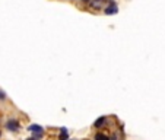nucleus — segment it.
<instances>
[{"instance_id": "nucleus-1", "label": "nucleus", "mask_w": 165, "mask_h": 140, "mask_svg": "<svg viewBox=\"0 0 165 140\" xmlns=\"http://www.w3.org/2000/svg\"><path fill=\"white\" fill-rule=\"evenodd\" d=\"M119 12V6H117L115 0H108V6L104 7V13L105 15H115Z\"/></svg>"}, {"instance_id": "nucleus-2", "label": "nucleus", "mask_w": 165, "mask_h": 140, "mask_svg": "<svg viewBox=\"0 0 165 140\" xmlns=\"http://www.w3.org/2000/svg\"><path fill=\"white\" fill-rule=\"evenodd\" d=\"M6 128L9 130V131H19L20 130V124H19V121L16 120V118H9L7 121H6Z\"/></svg>"}, {"instance_id": "nucleus-3", "label": "nucleus", "mask_w": 165, "mask_h": 140, "mask_svg": "<svg viewBox=\"0 0 165 140\" xmlns=\"http://www.w3.org/2000/svg\"><path fill=\"white\" fill-rule=\"evenodd\" d=\"M105 123H107V117H101V118H98L95 123H93V127H95V128H101Z\"/></svg>"}, {"instance_id": "nucleus-4", "label": "nucleus", "mask_w": 165, "mask_h": 140, "mask_svg": "<svg viewBox=\"0 0 165 140\" xmlns=\"http://www.w3.org/2000/svg\"><path fill=\"white\" fill-rule=\"evenodd\" d=\"M28 131H31L32 134H34V133H42V127L34 124V126H29V127H28Z\"/></svg>"}, {"instance_id": "nucleus-5", "label": "nucleus", "mask_w": 165, "mask_h": 140, "mask_svg": "<svg viewBox=\"0 0 165 140\" xmlns=\"http://www.w3.org/2000/svg\"><path fill=\"white\" fill-rule=\"evenodd\" d=\"M69 139V134H67V128H61V133L59 136V140H67Z\"/></svg>"}, {"instance_id": "nucleus-6", "label": "nucleus", "mask_w": 165, "mask_h": 140, "mask_svg": "<svg viewBox=\"0 0 165 140\" xmlns=\"http://www.w3.org/2000/svg\"><path fill=\"white\" fill-rule=\"evenodd\" d=\"M95 140H110V137L104 133H97L95 134Z\"/></svg>"}, {"instance_id": "nucleus-7", "label": "nucleus", "mask_w": 165, "mask_h": 140, "mask_svg": "<svg viewBox=\"0 0 165 140\" xmlns=\"http://www.w3.org/2000/svg\"><path fill=\"white\" fill-rule=\"evenodd\" d=\"M110 140H121V137H120L119 134H117V133H115V134H112V136L110 137Z\"/></svg>"}, {"instance_id": "nucleus-8", "label": "nucleus", "mask_w": 165, "mask_h": 140, "mask_svg": "<svg viewBox=\"0 0 165 140\" xmlns=\"http://www.w3.org/2000/svg\"><path fill=\"white\" fill-rule=\"evenodd\" d=\"M6 99V93L3 90H0V101H5Z\"/></svg>"}, {"instance_id": "nucleus-9", "label": "nucleus", "mask_w": 165, "mask_h": 140, "mask_svg": "<svg viewBox=\"0 0 165 140\" xmlns=\"http://www.w3.org/2000/svg\"><path fill=\"white\" fill-rule=\"evenodd\" d=\"M80 2H82V3H83V5H88V3H89V2H91V0H80Z\"/></svg>"}, {"instance_id": "nucleus-10", "label": "nucleus", "mask_w": 165, "mask_h": 140, "mask_svg": "<svg viewBox=\"0 0 165 140\" xmlns=\"http://www.w3.org/2000/svg\"><path fill=\"white\" fill-rule=\"evenodd\" d=\"M27 140H34V139H32V137H29V139H27Z\"/></svg>"}, {"instance_id": "nucleus-11", "label": "nucleus", "mask_w": 165, "mask_h": 140, "mask_svg": "<svg viewBox=\"0 0 165 140\" xmlns=\"http://www.w3.org/2000/svg\"><path fill=\"white\" fill-rule=\"evenodd\" d=\"M0 136H2V131H0Z\"/></svg>"}]
</instances>
